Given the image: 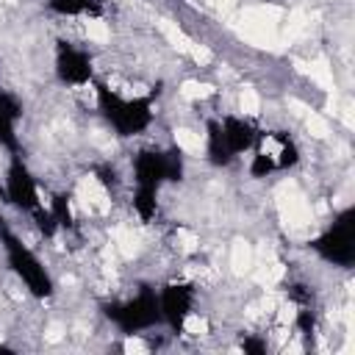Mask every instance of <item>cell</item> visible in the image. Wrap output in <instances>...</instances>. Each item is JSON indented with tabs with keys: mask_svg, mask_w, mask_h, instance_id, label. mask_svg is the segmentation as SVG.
<instances>
[{
	"mask_svg": "<svg viewBox=\"0 0 355 355\" xmlns=\"http://www.w3.org/2000/svg\"><path fill=\"white\" fill-rule=\"evenodd\" d=\"M277 169V161H275V153L269 150V147H258L255 150V155H252V164H250V175L252 178H266V175H272Z\"/></svg>",
	"mask_w": 355,
	"mask_h": 355,
	"instance_id": "cell-14",
	"label": "cell"
},
{
	"mask_svg": "<svg viewBox=\"0 0 355 355\" xmlns=\"http://www.w3.org/2000/svg\"><path fill=\"white\" fill-rule=\"evenodd\" d=\"M50 214L55 216L58 227H72V225H75L72 205H69V197H67V194H55V197H53V202H50Z\"/></svg>",
	"mask_w": 355,
	"mask_h": 355,
	"instance_id": "cell-15",
	"label": "cell"
},
{
	"mask_svg": "<svg viewBox=\"0 0 355 355\" xmlns=\"http://www.w3.org/2000/svg\"><path fill=\"white\" fill-rule=\"evenodd\" d=\"M219 125H222V136H225V144H227V150L233 153V158H236L239 153L255 147L258 130H255L252 122H247V119H241V116H225Z\"/></svg>",
	"mask_w": 355,
	"mask_h": 355,
	"instance_id": "cell-10",
	"label": "cell"
},
{
	"mask_svg": "<svg viewBox=\"0 0 355 355\" xmlns=\"http://www.w3.org/2000/svg\"><path fill=\"white\" fill-rule=\"evenodd\" d=\"M55 75L67 86H83V83H89L92 75H94L92 55L86 50L75 47L72 42H58V47H55Z\"/></svg>",
	"mask_w": 355,
	"mask_h": 355,
	"instance_id": "cell-8",
	"label": "cell"
},
{
	"mask_svg": "<svg viewBox=\"0 0 355 355\" xmlns=\"http://www.w3.org/2000/svg\"><path fill=\"white\" fill-rule=\"evenodd\" d=\"M6 200L11 205H17L19 211H28V214H33L42 205L36 178L31 175V169L25 166V161L19 155H11V164L6 172Z\"/></svg>",
	"mask_w": 355,
	"mask_h": 355,
	"instance_id": "cell-7",
	"label": "cell"
},
{
	"mask_svg": "<svg viewBox=\"0 0 355 355\" xmlns=\"http://www.w3.org/2000/svg\"><path fill=\"white\" fill-rule=\"evenodd\" d=\"M161 322L169 324L172 333H183L191 308H194V286L191 283H166L158 291Z\"/></svg>",
	"mask_w": 355,
	"mask_h": 355,
	"instance_id": "cell-6",
	"label": "cell"
},
{
	"mask_svg": "<svg viewBox=\"0 0 355 355\" xmlns=\"http://www.w3.org/2000/svg\"><path fill=\"white\" fill-rule=\"evenodd\" d=\"M19 119H22V103L0 86V147H6L11 155L19 153V136H17Z\"/></svg>",
	"mask_w": 355,
	"mask_h": 355,
	"instance_id": "cell-9",
	"label": "cell"
},
{
	"mask_svg": "<svg viewBox=\"0 0 355 355\" xmlns=\"http://www.w3.org/2000/svg\"><path fill=\"white\" fill-rule=\"evenodd\" d=\"M33 219H36V227H39L44 236H53V233L58 230V222H55V216L50 214V208L44 211V208L39 205V208L33 211Z\"/></svg>",
	"mask_w": 355,
	"mask_h": 355,
	"instance_id": "cell-17",
	"label": "cell"
},
{
	"mask_svg": "<svg viewBox=\"0 0 355 355\" xmlns=\"http://www.w3.org/2000/svg\"><path fill=\"white\" fill-rule=\"evenodd\" d=\"M183 178V153L180 147L169 150H144L133 161V180L144 189H161V183H175Z\"/></svg>",
	"mask_w": 355,
	"mask_h": 355,
	"instance_id": "cell-5",
	"label": "cell"
},
{
	"mask_svg": "<svg viewBox=\"0 0 355 355\" xmlns=\"http://www.w3.org/2000/svg\"><path fill=\"white\" fill-rule=\"evenodd\" d=\"M47 8L58 17H78V14H97L100 0H50Z\"/></svg>",
	"mask_w": 355,
	"mask_h": 355,
	"instance_id": "cell-12",
	"label": "cell"
},
{
	"mask_svg": "<svg viewBox=\"0 0 355 355\" xmlns=\"http://www.w3.org/2000/svg\"><path fill=\"white\" fill-rule=\"evenodd\" d=\"M0 241H3V250H6V261L11 266V272L25 283V288L36 297V300H47L53 297V277L50 272L44 269V263L22 244V239L17 233H11L6 225H0Z\"/></svg>",
	"mask_w": 355,
	"mask_h": 355,
	"instance_id": "cell-2",
	"label": "cell"
},
{
	"mask_svg": "<svg viewBox=\"0 0 355 355\" xmlns=\"http://www.w3.org/2000/svg\"><path fill=\"white\" fill-rule=\"evenodd\" d=\"M241 349L244 352H252V355H263L266 352V341H261V338H244L241 341Z\"/></svg>",
	"mask_w": 355,
	"mask_h": 355,
	"instance_id": "cell-19",
	"label": "cell"
},
{
	"mask_svg": "<svg viewBox=\"0 0 355 355\" xmlns=\"http://www.w3.org/2000/svg\"><path fill=\"white\" fill-rule=\"evenodd\" d=\"M105 316L128 336L133 333H144L150 327H155L161 322V305H158V291L153 288H139V294H133L130 300L119 302V305H105Z\"/></svg>",
	"mask_w": 355,
	"mask_h": 355,
	"instance_id": "cell-3",
	"label": "cell"
},
{
	"mask_svg": "<svg viewBox=\"0 0 355 355\" xmlns=\"http://www.w3.org/2000/svg\"><path fill=\"white\" fill-rule=\"evenodd\" d=\"M97 108L119 136H139L153 125V97H119L97 83Z\"/></svg>",
	"mask_w": 355,
	"mask_h": 355,
	"instance_id": "cell-1",
	"label": "cell"
},
{
	"mask_svg": "<svg viewBox=\"0 0 355 355\" xmlns=\"http://www.w3.org/2000/svg\"><path fill=\"white\" fill-rule=\"evenodd\" d=\"M319 258L333 266H352L355 263V208H344L336 222L311 244Z\"/></svg>",
	"mask_w": 355,
	"mask_h": 355,
	"instance_id": "cell-4",
	"label": "cell"
},
{
	"mask_svg": "<svg viewBox=\"0 0 355 355\" xmlns=\"http://www.w3.org/2000/svg\"><path fill=\"white\" fill-rule=\"evenodd\" d=\"M158 189H144V186H136V194H133V208H136V214L144 219V222H150L153 216H155V211H158Z\"/></svg>",
	"mask_w": 355,
	"mask_h": 355,
	"instance_id": "cell-13",
	"label": "cell"
},
{
	"mask_svg": "<svg viewBox=\"0 0 355 355\" xmlns=\"http://www.w3.org/2000/svg\"><path fill=\"white\" fill-rule=\"evenodd\" d=\"M288 300H294L297 305H311V291H308L305 286H300V283H297V286H291V288H288Z\"/></svg>",
	"mask_w": 355,
	"mask_h": 355,
	"instance_id": "cell-18",
	"label": "cell"
},
{
	"mask_svg": "<svg viewBox=\"0 0 355 355\" xmlns=\"http://www.w3.org/2000/svg\"><path fill=\"white\" fill-rule=\"evenodd\" d=\"M280 150L275 153V161H277V169H288V166H294L297 161H300V150H297V144L288 139V136H280V144H277Z\"/></svg>",
	"mask_w": 355,
	"mask_h": 355,
	"instance_id": "cell-16",
	"label": "cell"
},
{
	"mask_svg": "<svg viewBox=\"0 0 355 355\" xmlns=\"http://www.w3.org/2000/svg\"><path fill=\"white\" fill-rule=\"evenodd\" d=\"M205 155H208V161L214 164V166H227L230 161H233V153L227 150V144H225V136H222V125H219V119H211L208 125H205Z\"/></svg>",
	"mask_w": 355,
	"mask_h": 355,
	"instance_id": "cell-11",
	"label": "cell"
}]
</instances>
